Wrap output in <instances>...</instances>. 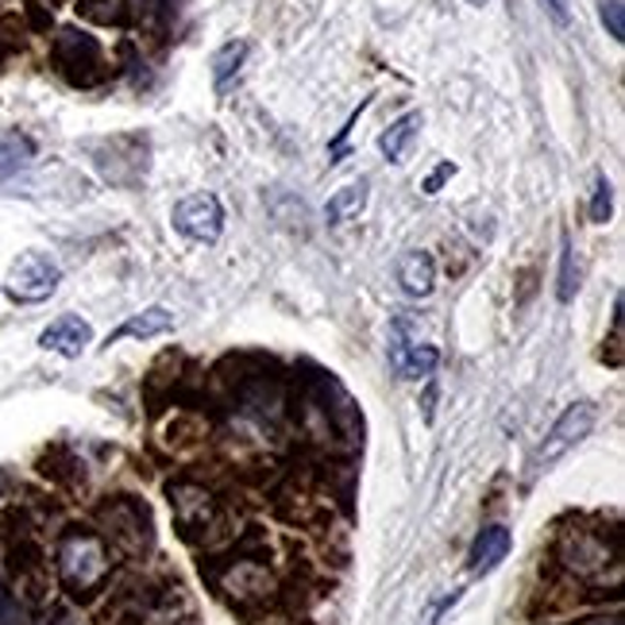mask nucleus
<instances>
[{
	"label": "nucleus",
	"mask_w": 625,
	"mask_h": 625,
	"mask_svg": "<svg viewBox=\"0 0 625 625\" xmlns=\"http://www.w3.org/2000/svg\"><path fill=\"white\" fill-rule=\"evenodd\" d=\"M553 560L583 591L622 594V533L606 521H571L556 533Z\"/></svg>",
	"instance_id": "obj_1"
},
{
	"label": "nucleus",
	"mask_w": 625,
	"mask_h": 625,
	"mask_svg": "<svg viewBox=\"0 0 625 625\" xmlns=\"http://www.w3.org/2000/svg\"><path fill=\"white\" fill-rule=\"evenodd\" d=\"M121 556L101 530L89 525H66L55 541V579L73 602H93L101 599L116 579Z\"/></svg>",
	"instance_id": "obj_2"
},
{
	"label": "nucleus",
	"mask_w": 625,
	"mask_h": 625,
	"mask_svg": "<svg viewBox=\"0 0 625 625\" xmlns=\"http://www.w3.org/2000/svg\"><path fill=\"white\" fill-rule=\"evenodd\" d=\"M201 576L240 610L271 606L282 591L279 571L271 568V556H266V541L255 533H248L232 553L201 560Z\"/></svg>",
	"instance_id": "obj_3"
},
{
	"label": "nucleus",
	"mask_w": 625,
	"mask_h": 625,
	"mask_svg": "<svg viewBox=\"0 0 625 625\" xmlns=\"http://www.w3.org/2000/svg\"><path fill=\"white\" fill-rule=\"evenodd\" d=\"M170 513H174L178 537L190 548L201 553H217L220 545H228L232 537V510L213 487L197 479H174L167 487Z\"/></svg>",
	"instance_id": "obj_4"
},
{
	"label": "nucleus",
	"mask_w": 625,
	"mask_h": 625,
	"mask_svg": "<svg viewBox=\"0 0 625 625\" xmlns=\"http://www.w3.org/2000/svg\"><path fill=\"white\" fill-rule=\"evenodd\" d=\"M104 625H193V610L178 583L128 579L101 614Z\"/></svg>",
	"instance_id": "obj_5"
},
{
	"label": "nucleus",
	"mask_w": 625,
	"mask_h": 625,
	"mask_svg": "<svg viewBox=\"0 0 625 625\" xmlns=\"http://www.w3.org/2000/svg\"><path fill=\"white\" fill-rule=\"evenodd\" d=\"M96 521H101V537L116 548V556L128 560H144L155 548V521L144 498L136 495H109L96 505Z\"/></svg>",
	"instance_id": "obj_6"
},
{
	"label": "nucleus",
	"mask_w": 625,
	"mask_h": 625,
	"mask_svg": "<svg viewBox=\"0 0 625 625\" xmlns=\"http://www.w3.org/2000/svg\"><path fill=\"white\" fill-rule=\"evenodd\" d=\"M4 579L12 587V599L24 606H43L50 599V568L43 560V548L32 537H20L4 556Z\"/></svg>",
	"instance_id": "obj_7"
},
{
	"label": "nucleus",
	"mask_w": 625,
	"mask_h": 625,
	"mask_svg": "<svg viewBox=\"0 0 625 625\" xmlns=\"http://www.w3.org/2000/svg\"><path fill=\"white\" fill-rule=\"evenodd\" d=\"M58 282H63V271H58L55 259L43 255V251H20V255L12 259V266H9L4 289H9L12 302L39 305V302H47V297L55 294Z\"/></svg>",
	"instance_id": "obj_8"
},
{
	"label": "nucleus",
	"mask_w": 625,
	"mask_h": 625,
	"mask_svg": "<svg viewBox=\"0 0 625 625\" xmlns=\"http://www.w3.org/2000/svg\"><path fill=\"white\" fill-rule=\"evenodd\" d=\"M594 421H599V409H594L591 401H576V406L564 409V413L556 417V425L548 429L545 444L537 448V467L560 464V459L568 456L571 448H579V444L591 436Z\"/></svg>",
	"instance_id": "obj_9"
},
{
	"label": "nucleus",
	"mask_w": 625,
	"mask_h": 625,
	"mask_svg": "<svg viewBox=\"0 0 625 625\" xmlns=\"http://www.w3.org/2000/svg\"><path fill=\"white\" fill-rule=\"evenodd\" d=\"M174 228L193 243H217L225 236V205L217 193H190L170 213Z\"/></svg>",
	"instance_id": "obj_10"
},
{
	"label": "nucleus",
	"mask_w": 625,
	"mask_h": 625,
	"mask_svg": "<svg viewBox=\"0 0 625 625\" xmlns=\"http://www.w3.org/2000/svg\"><path fill=\"white\" fill-rule=\"evenodd\" d=\"M436 363H441V352H436L433 344H425L421 337H413L409 321L394 325V332H390V367L398 371L401 378H413V383H421V378H433Z\"/></svg>",
	"instance_id": "obj_11"
},
{
	"label": "nucleus",
	"mask_w": 625,
	"mask_h": 625,
	"mask_svg": "<svg viewBox=\"0 0 625 625\" xmlns=\"http://www.w3.org/2000/svg\"><path fill=\"white\" fill-rule=\"evenodd\" d=\"M89 344H93V329H89V321L78 317V312H63V317H55V321L39 332L43 352H55L63 355V360H78Z\"/></svg>",
	"instance_id": "obj_12"
},
{
	"label": "nucleus",
	"mask_w": 625,
	"mask_h": 625,
	"mask_svg": "<svg viewBox=\"0 0 625 625\" xmlns=\"http://www.w3.org/2000/svg\"><path fill=\"white\" fill-rule=\"evenodd\" d=\"M174 329V312L167 305H147L144 312H132L128 321L121 325L116 332H109L104 348L109 344H121V340H151V337H162V332Z\"/></svg>",
	"instance_id": "obj_13"
},
{
	"label": "nucleus",
	"mask_w": 625,
	"mask_h": 625,
	"mask_svg": "<svg viewBox=\"0 0 625 625\" xmlns=\"http://www.w3.org/2000/svg\"><path fill=\"white\" fill-rule=\"evenodd\" d=\"M505 556H510V530L505 525H487V530H479L471 553H467V568H471V576H490Z\"/></svg>",
	"instance_id": "obj_14"
},
{
	"label": "nucleus",
	"mask_w": 625,
	"mask_h": 625,
	"mask_svg": "<svg viewBox=\"0 0 625 625\" xmlns=\"http://www.w3.org/2000/svg\"><path fill=\"white\" fill-rule=\"evenodd\" d=\"M398 282L409 297H429L436 289V259L429 251H406L398 259Z\"/></svg>",
	"instance_id": "obj_15"
},
{
	"label": "nucleus",
	"mask_w": 625,
	"mask_h": 625,
	"mask_svg": "<svg viewBox=\"0 0 625 625\" xmlns=\"http://www.w3.org/2000/svg\"><path fill=\"white\" fill-rule=\"evenodd\" d=\"M421 113H406V116H398V121L390 124V128L378 136V151H383V159H390V162H406V155H409V147L417 144V136H421Z\"/></svg>",
	"instance_id": "obj_16"
},
{
	"label": "nucleus",
	"mask_w": 625,
	"mask_h": 625,
	"mask_svg": "<svg viewBox=\"0 0 625 625\" xmlns=\"http://www.w3.org/2000/svg\"><path fill=\"white\" fill-rule=\"evenodd\" d=\"M363 208H367V182L340 185V190L329 197V205H325V225H329V228H340L344 220L360 217Z\"/></svg>",
	"instance_id": "obj_17"
},
{
	"label": "nucleus",
	"mask_w": 625,
	"mask_h": 625,
	"mask_svg": "<svg viewBox=\"0 0 625 625\" xmlns=\"http://www.w3.org/2000/svg\"><path fill=\"white\" fill-rule=\"evenodd\" d=\"M35 159V144L24 132H0V182L16 178Z\"/></svg>",
	"instance_id": "obj_18"
},
{
	"label": "nucleus",
	"mask_w": 625,
	"mask_h": 625,
	"mask_svg": "<svg viewBox=\"0 0 625 625\" xmlns=\"http://www.w3.org/2000/svg\"><path fill=\"white\" fill-rule=\"evenodd\" d=\"M243 58H248V43H243V39L225 43V47H220L217 55H213V63H208V66H213V86L225 89L228 81H232L236 73H240Z\"/></svg>",
	"instance_id": "obj_19"
},
{
	"label": "nucleus",
	"mask_w": 625,
	"mask_h": 625,
	"mask_svg": "<svg viewBox=\"0 0 625 625\" xmlns=\"http://www.w3.org/2000/svg\"><path fill=\"white\" fill-rule=\"evenodd\" d=\"M599 16H602V24H606L610 39L622 43L625 39V9H622V0H602Z\"/></svg>",
	"instance_id": "obj_20"
},
{
	"label": "nucleus",
	"mask_w": 625,
	"mask_h": 625,
	"mask_svg": "<svg viewBox=\"0 0 625 625\" xmlns=\"http://www.w3.org/2000/svg\"><path fill=\"white\" fill-rule=\"evenodd\" d=\"M576 289H579V271H576V255H571V248L564 243V259H560V302H571L576 297Z\"/></svg>",
	"instance_id": "obj_21"
},
{
	"label": "nucleus",
	"mask_w": 625,
	"mask_h": 625,
	"mask_svg": "<svg viewBox=\"0 0 625 625\" xmlns=\"http://www.w3.org/2000/svg\"><path fill=\"white\" fill-rule=\"evenodd\" d=\"M610 208H614V190H610L606 178H599V182H594V197H591V220H594V225H606Z\"/></svg>",
	"instance_id": "obj_22"
},
{
	"label": "nucleus",
	"mask_w": 625,
	"mask_h": 625,
	"mask_svg": "<svg viewBox=\"0 0 625 625\" xmlns=\"http://www.w3.org/2000/svg\"><path fill=\"white\" fill-rule=\"evenodd\" d=\"M610 367H622V297L614 302V332H610Z\"/></svg>",
	"instance_id": "obj_23"
},
{
	"label": "nucleus",
	"mask_w": 625,
	"mask_h": 625,
	"mask_svg": "<svg viewBox=\"0 0 625 625\" xmlns=\"http://www.w3.org/2000/svg\"><path fill=\"white\" fill-rule=\"evenodd\" d=\"M452 174H456V167H452V162H441V167H436L433 174H429L425 182H421V190H425V193H436V190H441L444 178H452Z\"/></svg>",
	"instance_id": "obj_24"
},
{
	"label": "nucleus",
	"mask_w": 625,
	"mask_h": 625,
	"mask_svg": "<svg viewBox=\"0 0 625 625\" xmlns=\"http://www.w3.org/2000/svg\"><path fill=\"white\" fill-rule=\"evenodd\" d=\"M541 9L548 12V16L556 20L560 27H568V20H571V12H568V0H541Z\"/></svg>",
	"instance_id": "obj_25"
},
{
	"label": "nucleus",
	"mask_w": 625,
	"mask_h": 625,
	"mask_svg": "<svg viewBox=\"0 0 625 625\" xmlns=\"http://www.w3.org/2000/svg\"><path fill=\"white\" fill-rule=\"evenodd\" d=\"M467 4H475V9H482V4H487V0H467Z\"/></svg>",
	"instance_id": "obj_26"
}]
</instances>
